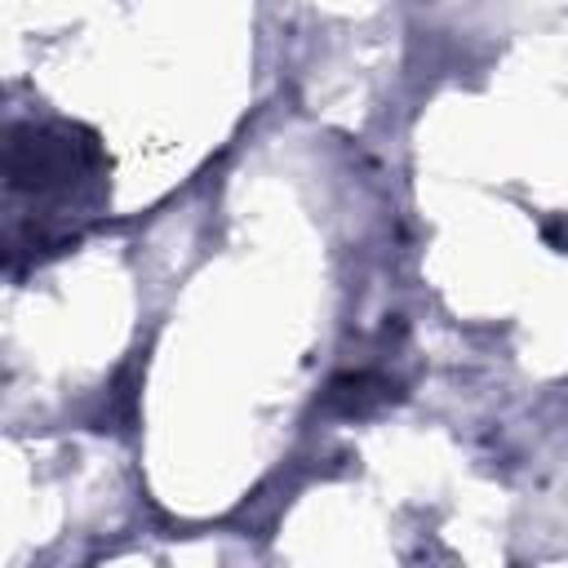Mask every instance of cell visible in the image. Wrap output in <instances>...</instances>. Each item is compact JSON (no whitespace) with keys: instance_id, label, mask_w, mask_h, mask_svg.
I'll return each instance as SVG.
<instances>
[{"instance_id":"obj_2","label":"cell","mask_w":568,"mask_h":568,"mask_svg":"<svg viewBox=\"0 0 568 568\" xmlns=\"http://www.w3.org/2000/svg\"><path fill=\"white\" fill-rule=\"evenodd\" d=\"M395 390H399V386H395L390 377L359 368V373H342V377H333V382H328V404H333V408H342L346 417H364V413H373V408L390 404V399H395Z\"/></svg>"},{"instance_id":"obj_1","label":"cell","mask_w":568,"mask_h":568,"mask_svg":"<svg viewBox=\"0 0 568 568\" xmlns=\"http://www.w3.org/2000/svg\"><path fill=\"white\" fill-rule=\"evenodd\" d=\"M111 195V155L75 120H13L4 142L9 271L80 240Z\"/></svg>"}]
</instances>
